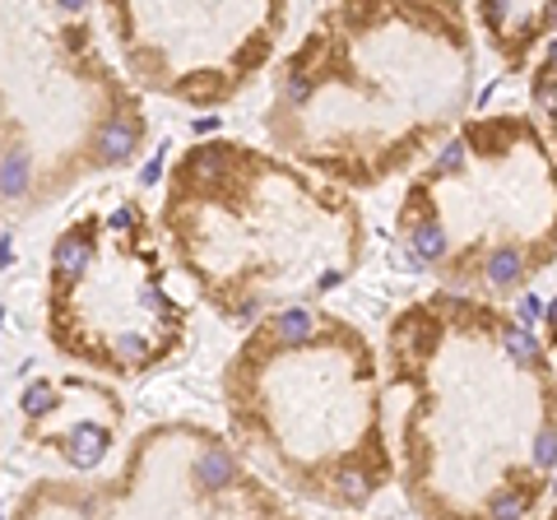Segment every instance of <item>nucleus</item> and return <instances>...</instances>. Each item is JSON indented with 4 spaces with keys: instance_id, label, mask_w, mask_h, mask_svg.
Wrapping results in <instances>:
<instances>
[{
    "instance_id": "423d86ee",
    "label": "nucleus",
    "mask_w": 557,
    "mask_h": 520,
    "mask_svg": "<svg viewBox=\"0 0 557 520\" xmlns=\"http://www.w3.org/2000/svg\"><path fill=\"white\" fill-rule=\"evenodd\" d=\"M405 256L446 293L507 302L557 265V153L525 112H479L413 168Z\"/></svg>"
},
{
    "instance_id": "39448f33",
    "label": "nucleus",
    "mask_w": 557,
    "mask_h": 520,
    "mask_svg": "<svg viewBox=\"0 0 557 520\" xmlns=\"http://www.w3.org/2000/svg\"><path fill=\"white\" fill-rule=\"evenodd\" d=\"M79 0H14L0 14V200L24 223L94 177L126 172L149 145L131 75L98 42Z\"/></svg>"
},
{
    "instance_id": "1a4fd4ad",
    "label": "nucleus",
    "mask_w": 557,
    "mask_h": 520,
    "mask_svg": "<svg viewBox=\"0 0 557 520\" xmlns=\"http://www.w3.org/2000/svg\"><path fill=\"white\" fill-rule=\"evenodd\" d=\"M288 14L284 0H108L98 20L139 94L205 112L251 89Z\"/></svg>"
},
{
    "instance_id": "f8f14e48",
    "label": "nucleus",
    "mask_w": 557,
    "mask_h": 520,
    "mask_svg": "<svg viewBox=\"0 0 557 520\" xmlns=\"http://www.w3.org/2000/svg\"><path fill=\"white\" fill-rule=\"evenodd\" d=\"M530 108L539 116V131L557 153V38L539 51V61L530 65Z\"/></svg>"
},
{
    "instance_id": "4468645a",
    "label": "nucleus",
    "mask_w": 557,
    "mask_h": 520,
    "mask_svg": "<svg viewBox=\"0 0 557 520\" xmlns=\"http://www.w3.org/2000/svg\"><path fill=\"white\" fill-rule=\"evenodd\" d=\"M544 520H557V502H553V507H548V511H544Z\"/></svg>"
},
{
    "instance_id": "9b49d317",
    "label": "nucleus",
    "mask_w": 557,
    "mask_h": 520,
    "mask_svg": "<svg viewBox=\"0 0 557 520\" xmlns=\"http://www.w3.org/2000/svg\"><path fill=\"white\" fill-rule=\"evenodd\" d=\"M469 20L474 28L487 38V47L497 51V61L507 65V71H525L534 61L539 42H553L557 38V0H511V5H502V0H479V5H469Z\"/></svg>"
},
{
    "instance_id": "20e7f679",
    "label": "nucleus",
    "mask_w": 557,
    "mask_h": 520,
    "mask_svg": "<svg viewBox=\"0 0 557 520\" xmlns=\"http://www.w3.org/2000/svg\"><path fill=\"white\" fill-rule=\"evenodd\" d=\"M233 446L288 502L358 516L399 483L386 358L344 311L302 307L237 339L219 376Z\"/></svg>"
},
{
    "instance_id": "0eeeda50",
    "label": "nucleus",
    "mask_w": 557,
    "mask_h": 520,
    "mask_svg": "<svg viewBox=\"0 0 557 520\" xmlns=\"http://www.w3.org/2000/svg\"><path fill=\"white\" fill-rule=\"evenodd\" d=\"M163 228L131 190H102L47 247L42 335L98 376L139 381L190 339V307L172 288Z\"/></svg>"
},
{
    "instance_id": "ddd939ff",
    "label": "nucleus",
    "mask_w": 557,
    "mask_h": 520,
    "mask_svg": "<svg viewBox=\"0 0 557 520\" xmlns=\"http://www.w3.org/2000/svg\"><path fill=\"white\" fill-rule=\"evenodd\" d=\"M544 344H548V358H553V372H557V293L544 307Z\"/></svg>"
},
{
    "instance_id": "f257e3e1",
    "label": "nucleus",
    "mask_w": 557,
    "mask_h": 520,
    "mask_svg": "<svg viewBox=\"0 0 557 520\" xmlns=\"http://www.w3.org/2000/svg\"><path fill=\"white\" fill-rule=\"evenodd\" d=\"M405 395L399 493L418 520H539L557 488V372L516 311L432 288L386 321Z\"/></svg>"
},
{
    "instance_id": "7ed1b4c3",
    "label": "nucleus",
    "mask_w": 557,
    "mask_h": 520,
    "mask_svg": "<svg viewBox=\"0 0 557 520\" xmlns=\"http://www.w3.org/2000/svg\"><path fill=\"white\" fill-rule=\"evenodd\" d=\"M159 228L196 298L247 331L321 307L368 256V219L348 190L228 135L168 163Z\"/></svg>"
},
{
    "instance_id": "6e6552de",
    "label": "nucleus",
    "mask_w": 557,
    "mask_h": 520,
    "mask_svg": "<svg viewBox=\"0 0 557 520\" xmlns=\"http://www.w3.org/2000/svg\"><path fill=\"white\" fill-rule=\"evenodd\" d=\"M10 520H307L228 432L196 419L145 423L108 474H47Z\"/></svg>"
},
{
    "instance_id": "f03ea898",
    "label": "nucleus",
    "mask_w": 557,
    "mask_h": 520,
    "mask_svg": "<svg viewBox=\"0 0 557 520\" xmlns=\"http://www.w3.org/2000/svg\"><path fill=\"white\" fill-rule=\"evenodd\" d=\"M479 42L456 0H339L274 65L265 140L339 190H376L446 145L474 102Z\"/></svg>"
},
{
    "instance_id": "9d476101",
    "label": "nucleus",
    "mask_w": 557,
    "mask_h": 520,
    "mask_svg": "<svg viewBox=\"0 0 557 520\" xmlns=\"http://www.w3.org/2000/svg\"><path fill=\"white\" fill-rule=\"evenodd\" d=\"M24 432L28 446H47L51 456L61 450L75 470H94L116 442L121 423H126V405L116 391L98 386L89 376H38L28 381L20 395Z\"/></svg>"
}]
</instances>
